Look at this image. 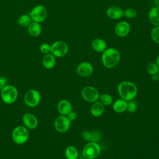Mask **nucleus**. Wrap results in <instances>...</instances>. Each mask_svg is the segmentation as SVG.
Masks as SVG:
<instances>
[{
    "instance_id": "obj_1",
    "label": "nucleus",
    "mask_w": 159,
    "mask_h": 159,
    "mask_svg": "<svg viewBox=\"0 0 159 159\" xmlns=\"http://www.w3.org/2000/svg\"><path fill=\"white\" fill-rule=\"evenodd\" d=\"M117 91L121 99L126 101H130L136 97L138 89L133 82L123 81L118 84Z\"/></svg>"
},
{
    "instance_id": "obj_2",
    "label": "nucleus",
    "mask_w": 159,
    "mask_h": 159,
    "mask_svg": "<svg viewBox=\"0 0 159 159\" xmlns=\"http://www.w3.org/2000/svg\"><path fill=\"white\" fill-rule=\"evenodd\" d=\"M120 60L119 51L114 48H107L102 54V62L107 68H113L116 66Z\"/></svg>"
},
{
    "instance_id": "obj_3",
    "label": "nucleus",
    "mask_w": 159,
    "mask_h": 159,
    "mask_svg": "<svg viewBox=\"0 0 159 159\" xmlns=\"http://www.w3.org/2000/svg\"><path fill=\"white\" fill-rule=\"evenodd\" d=\"M30 133L24 125L16 127L12 132V139L13 142L17 145L25 143L29 139Z\"/></svg>"
},
{
    "instance_id": "obj_4",
    "label": "nucleus",
    "mask_w": 159,
    "mask_h": 159,
    "mask_svg": "<svg viewBox=\"0 0 159 159\" xmlns=\"http://www.w3.org/2000/svg\"><path fill=\"white\" fill-rule=\"evenodd\" d=\"M17 96V89L13 85H6L1 90V97L5 104H13L16 101Z\"/></svg>"
},
{
    "instance_id": "obj_5",
    "label": "nucleus",
    "mask_w": 159,
    "mask_h": 159,
    "mask_svg": "<svg viewBox=\"0 0 159 159\" xmlns=\"http://www.w3.org/2000/svg\"><path fill=\"white\" fill-rule=\"evenodd\" d=\"M101 147L98 142H89L84 147L83 157L86 159H96L101 153Z\"/></svg>"
},
{
    "instance_id": "obj_6",
    "label": "nucleus",
    "mask_w": 159,
    "mask_h": 159,
    "mask_svg": "<svg viewBox=\"0 0 159 159\" xmlns=\"http://www.w3.org/2000/svg\"><path fill=\"white\" fill-rule=\"evenodd\" d=\"M33 22L42 23L45 20L47 17V10L46 7L41 4L34 6L29 13Z\"/></svg>"
},
{
    "instance_id": "obj_7",
    "label": "nucleus",
    "mask_w": 159,
    "mask_h": 159,
    "mask_svg": "<svg viewBox=\"0 0 159 159\" xmlns=\"http://www.w3.org/2000/svg\"><path fill=\"white\" fill-rule=\"evenodd\" d=\"M68 44L62 40H57L51 45L50 53L55 57H65L68 52Z\"/></svg>"
},
{
    "instance_id": "obj_8",
    "label": "nucleus",
    "mask_w": 159,
    "mask_h": 159,
    "mask_svg": "<svg viewBox=\"0 0 159 159\" xmlns=\"http://www.w3.org/2000/svg\"><path fill=\"white\" fill-rule=\"evenodd\" d=\"M40 93L34 89L28 90L24 94V101L25 104L29 107H36L40 102Z\"/></svg>"
},
{
    "instance_id": "obj_9",
    "label": "nucleus",
    "mask_w": 159,
    "mask_h": 159,
    "mask_svg": "<svg viewBox=\"0 0 159 159\" xmlns=\"http://www.w3.org/2000/svg\"><path fill=\"white\" fill-rule=\"evenodd\" d=\"M81 96L86 101L93 103L99 99L100 95L98 90L96 88L91 86H87L83 88Z\"/></svg>"
},
{
    "instance_id": "obj_10",
    "label": "nucleus",
    "mask_w": 159,
    "mask_h": 159,
    "mask_svg": "<svg viewBox=\"0 0 159 159\" xmlns=\"http://www.w3.org/2000/svg\"><path fill=\"white\" fill-rule=\"evenodd\" d=\"M70 125L71 121L66 116L60 115L54 120V127L59 133H65L69 130Z\"/></svg>"
},
{
    "instance_id": "obj_11",
    "label": "nucleus",
    "mask_w": 159,
    "mask_h": 159,
    "mask_svg": "<svg viewBox=\"0 0 159 159\" xmlns=\"http://www.w3.org/2000/svg\"><path fill=\"white\" fill-rule=\"evenodd\" d=\"M76 71L80 76L82 77H88L92 75L93 72V66L91 63L83 61L78 65Z\"/></svg>"
},
{
    "instance_id": "obj_12",
    "label": "nucleus",
    "mask_w": 159,
    "mask_h": 159,
    "mask_svg": "<svg viewBox=\"0 0 159 159\" xmlns=\"http://www.w3.org/2000/svg\"><path fill=\"white\" fill-rule=\"evenodd\" d=\"M130 30V25L126 21L119 22L114 27V32L118 37H124L127 36Z\"/></svg>"
},
{
    "instance_id": "obj_13",
    "label": "nucleus",
    "mask_w": 159,
    "mask_h": 159,
    "mask_svg": "<svg viewBox=\"0 0 159 159\" xmlns=\"http://www.w3.org/2000/svg\"><path fill=\"white\" fill-rule=\"evenodd\" d=\"M24 125L28 129H34L39 124L37 118L31 113H25L23 115L22 118Z\"/></svg>"
},
{
    "instance_id": "obj_14",
    "label": "nucleus",
    "mask_w": 159,
    "mask_h": 159,
    "mask_svg": "<svg viewBox=\"0 0 159 159\" xmlns=\"http://www.w3.org/2000/svg\"><path fill=\"white\" fill-rule=\"evenodd\" d=\"M106 15L111 19L117 20L121 19L124 16V11L119 6H112L107 8Z\"/></svg>"
},
{
    "instance_id": "obj_15",
    "label": "nucleus",
    "mask_w": 159,
    "mask_h": 159,
    "mask_svg": "<svg viewBox=\"0 0 159 159\" xmlns=\"http://www.w3.org/2000/svg\"><path fill=\"white\" fill-rule=\"evenodd\" d=\"M57 111L60 115L67 116L72 111V105L69 101L62 99L58 102Z\"/></svg>"
},
{
    "instance_id": "obj_16",
    "label": "nucleus",
    "mask_w": 159,
    "mask_h": 159,
    "mask_svg": "<svg viewBox=\"0 0 159 159\" xmlns=\"http://www.w3.org/2000/svg\"><path fill=\"white\" fill-rule=\"evenodd\" d=\"M91 47L96 52L102 53L107 48V43L103 39L97 38L92 41Z\"/></svg>"
},
{
    "instance_id": "obj_17",
    "label": "nucleus",
    "mask_w": 159,
    "mask_h": 159,
    "mask_svg": "<svg viewBox=\"0 0 159 159\" xmlns=\"http://www.w3.org/2000/svg\"><path fill=\"white\" fill-rule=\"evenodd\" d=\"M104 111V106L102 104L101 101H97L93 102L90 108V112L94 117H99L102 116Z\"/></svg>"
},
{
    "instance_id": "obj_18",
    "label": "nucleus",
    "mask_w": 159,
    "mask_h": 159,
    "mask_svg": "<svg viewBox=\"0 0 159 159\" xmlns=\"http://www.w3.org/2000/svg\"><path fill=\"white\" fill-rule=\"evenodd\" d=\"M27 32L29 34L33 37H39L42 32L40 24L32 21L27 27Z\"/></svg>"
},
{
    "instance_id": "obj_19",
    "label": "nucleus",
    "mask_w": 159,
    "mask_h": 159,
    "mask_svg": "<svg viewBox=\"0 0 159 159\" xmlns=\"http://www.w3.org/2000/svg\"><path fill=\"white\" fill-rule=\"evenodd\" d=\"M148 18L152 25L154 26L159 25V8L157 7H152L148 12Z\"/></svg>"
},
{
    "instance_id": "obj_20",
    "label": "nucleus",
    "mask_w": 159,
    "mask_h": 159,
    "mask_svg": "<svg viewBox=\"0 0 159 159\" xmlns=\"http://www.w3.org/2000/svg\"><path fill=\"white\" fill-rule=\"evenodd\" d=\"M56 63L55 57H54L51 53L45 54L42 58V65L43 66L48 70L52 69Z\"/></svg>"
},
{
    "instance_id": "obj_21",
    "label": "nucleus",
    "mask_w": 159,
    "mask_h": 159,
    "mask_svg": "<svg viewBox=\"0 0 159 159\" xmlns=\"http://www.w3.org/2000/svg\"><path fill=\"white\" fill-rule=\"evenodd\" d=\"M127 101L123 99H119L112 102V108L117 113H122L127 111Z\"/></svg>"
},
{
    "instance_id": "obj_22",
    "label": "nucleus",
    "mask_w": 159,
    "mask_h": 159,
    "mask_svg": "<svg viewBox=\"0 0 159 159\" xmlns=\"http://www.w3.org/2000/svg\"><path fill=\"white\" fill-rule=\"evenodd\" d=\"M65 155L66 159H78V150L75 146L69 145L65 149Z\"/></svg>"
},
{
    "instance_id": "obj_23",
    "label": "nucleus",
    "mask_w": 159,
    "mask_h": 159,
    "mask_svg": "<svg viewBox=\"0 0 159 159\" xmlns=\"http://www.w3.org/2000/svg\"><path fill=\"white\" fill-rule=\"evenodd\" d=\"M32 22L29 14H22L17 19L18 24L22 27H27Z\"/></svg>"
},
{
    "instance_id": "obj_24",
    "label": "nucleus",
    "mask_w": 159,
    "mask_h": 159,
    "mask_svg": "<svg viewBox=\"0 0 159 159\" xmlns=\"http://www.w3.org/2000/svg\"><path fill=\"white\" fill-rule=\"evenodd\" d=\"M147 71L152 76L157 75L159 71V67L155 62H150L147 66Z\"/></svg>"
},
{
    "instance_id": "obj_25",
    "label": "nucleus",
    "mask_w": 159,
    "mask_h": 159,
    "mask_svg": "<svg viewBox=\"0 0 159 159\" xmlns=\"http://www.w3.org/2000/svg\"><path fill=\"white\" fill-rule=\"evenodd\" d=\"M100 101L104 106H110L113 102V99L110 94H103L99 96Z\"/></svg>"
},
{
    "instance_id": "obj_26",
    "label": "nucleus",
    "mask_w": 159,
    "mask_h": 159,
    "mask_svg": "<svg viewBox=\"0 0 159 159\" xmlns=\"http://www.w3.org/2000/svg\"><path fill=\"white\" fill-rule=\"evenodd\" d=\"M150 37L152 40L156 43L159 44V25L155 26L151 31Z\"/></svg>"
},
{
    "instance_id": "obj_27",
    "label": "nucleus",
    "mask_w": 159,
    "mask_h": 159,
    "mask_svg": "<svg viewBox=\"0 0 159 159\" xmlns=\"http://www.w3.org/2000/svg\"><path fill=\"white\" fill-rule=\"evenodd\" d=\"M137 11L134 8H128L124 11V16L128 19H133L137 16Z\"/></svg>"
},
{
    "instance_id": "obj_28",
    "label": "nucleus",
    "mask_w": 159,
    "mask_h": 159,
    "mask_svg": "<svg viewBox=\"0 0 159 159\" xmlns=\"http://www.w3.org/2000/svg\"><path fill=\"white\" fill-rule=\"evenodd\" d=\"M39 50L40 52L44 55L50 53L51 51V45L45 42L42 43L39 47Z\"/></svg>"
},
{
    "instance_id": "obj_29",
    "label": "nucleus",
    "mask_w": 159,
    "mask_h": 159,
    "mask_svg": "<svg viewBox=\"0 0 159 159\" xmlns=\"http://www.w3.org/2000/svg\"><path fill=\"white\" fill-rule=\"evenodd\" d=\"M91 142H98L101 140L102 138V134L99 130H94L91 132Z\"/></svg>"
},
{
    "instance_id": "obj_30",
    "label": "nucleus",
    "mask_w": 159,
    "mask_h": 159,
    "mask_svg": "<svg viewBox=\"0 0 159 159\" xmlns=\"http://www.w3.org/2000/svg\"><path fill=\"white\" fill-rule=\"evenodd\" d=\"M137 109V106L135 102L130 101L129 102H127V111L130 113H134L136 111Z\"/></svg>"
},
{
    "instance_id": "obj_31",
    "label": "nucleus",
    "mask_w": 159,
    "mask_h": 159,
    "mask_svg": "<svg viewBox=\"0 0 159 159\" xmlns=\"http://www.w3.org/2000/svg\"><path fill=\"white\" fill-rule=\"evenodd\" d=\"M82 138L88 142H91V132L89 131V130H84L81 132V134Z\"/></svg>"
},
{
    "instance_id": "obj_32",
    "label": "nucleus",
    "mask_w": 159,
    "mask_h": 159,
    "mask_svg": "<svg viewBox=\"0 0 159 159\" xmlns=\"http://www.w3.org/2000/svg\"><path fill=\"white\" fill-rule=\"evenodd\" d=\"M66 116L68 119L71 122L75 120L77 118V113L74 111H71Z\"/></svg>"
},
{
    "instance_id": "obj_33",
    "label": "nucleus",
    "mask_w": 159,
    "mask_h": 159,
    "mask_svg": "<svg viewBox=\"0 0 159 159\" xmlns=\"http://www.w3.org/2000/svg\"><path fill=\"white\" fill-rule=\"evenodd\" d=\"M7 81V78L4 76H0V90H1L6 84Z\"/></svg>"
},
{
    "instance_id": "obj_34",
    "label": "nucleus",
    "mask_w": 159,
    "mask_h": 159,
    "mask_svg": "<svg viewBox=\"0 0 159 159\" xmlns=\"http://www.w3.org/2000/svg\"><path fill=\"white\" fill-rule=\"evenodd\" d=\"M152 80H153V81H157V80H158V75H152Z\"/></svg>"
},
{
    "instance_id": "obj_35",
    "label": "nucleus",
    "mask_w": 159,
    "mask_h": 159,
    "mask_svg": "<svg viewBox=\"0 0 159 159\" xmlns=\"http://www.w3.org/2000/svg\"><path fill=\"white\" fill-rule=\"evenodd\" d=\"M155 63L157 65V66L159 67V55L155 59Z\"/></svg>"
},
{
    "instance_id": "obj_36",
    "label": "nucleus",
    "mask_w": 159,
    "mask_h": 159,
    "mask_svg": "<svg viewBox=\"0 0 159 159\" xmlns=\"http://www.w3.org/2000/svg\"><path fill=\"white\" fill-rule=\"evenodd\" d=\"M155 7L159 8V0H155Z\"/></svg>"
},
{
    "instance_id": "obj_37",
    "label": "nucleus",
    "mask_w": 159,
    "mask_h": 159,
    "mask_svg": "<svg viewBox=\"0 0 159 159\" xmlns=\"http://www.w3.org/2000/svg\"><path fill=\"white\" fill-rule=\"evenodd\" d=\"M78 159H86V158H85L83 157V158H78Z\"/></svg>"
},
{
    "instance_id": "obj_38",
    "label": "nucleus",
    "mask_w": 159,
    "mask_h": 159,
    "mask_svg": "<svg viewBox=\"0 0 159 159\" xmlns=\"http://www.w3.org/2000/svg\"><path fill=\"white\" fill-rule=\"evenodd\" d=\"M157 75H158V80H159V71H158V73Z\"/></svg>"
}]
</instances>
